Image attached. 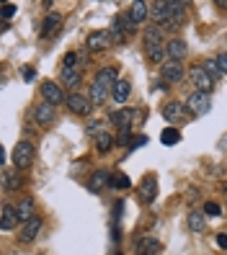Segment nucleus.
I'll list each match as a JSON object with an SVG mask.
<instances>
[{
    "label": "nucleus",
    "instance_id": "21",
    "mask_svg": "<svg viewBox=\"0 0 227 255\" xmlns=\"http://www.w3.org/2000/svg\"><path fill=\"white\" fill-rule=\"evenodd\" d=\"M137 253L140 255H158L160 253V243L155 237H142L137 243Z\"/></svg>",
    "mask_w": 227,
    "mask_h": 255
},
{
    "label": "nucleus",
    "instance_id": "4",
    "mask_svg": "<svg viewBox=\"0 0 227 255\" xmlns=\"http://www.w3.org/2000/svg\"><path fill=\"white\" fill-rule=\"evenodd\" d=\"M189 75H191V83L196 85V91H202V93H209L212 85H215V78H212V75H209L204 67H199V65L191 67Z\"/></svg>",
    "mask_w": 227,
    "mask_h": 255
},
{
    "label": "nucleus",
    "instance_id": "35",
    "mask_svg": "<svg viewBox=\"0 0 227 255\" xmlns=\"http://www.w3.org/2000/svg\"><path fill=\"white\" fill-rule=\"evenodd\" d=\"M21 72H23V80H34V67L31 65H26Z\"/></svg>",
    "mask_w": 227,
    "mask_h": 255
},
{
    "label": "nucleus",
    "instance_id": "26",
    "mask_svg": "<svg viewBox=\"0 0 227 255\" xmlns=\"http://www.w3.org/2000/svg\"><path fill=\"white\" fill-rule=\"evenodd\" d=\"M111 144H114V139H111V134H106V131H101V134H96V149L103 155V152H109L111 149Z\"/></svg>",
    "mask_w": 227,
    "mask_h": 255
},
{
    "label": "nucleus",
    "instance_id": "13",
    "mask_svg": "<svg viewBox=\"0 0 227 255\" xmlns=\"http://www.w3.org/2000/svg\"><path fill=\"white\" fill-rule=\"evenodd\" d=\"M150 16H153V21H155V26H158V28H160V26L165 28L173 13L168 10V5H165V3H155V5H153V10H150Z\"/></svg>",
    "mask_w": 227,
    "mask_h": 255
},
{
    "label": "nucleus",
    "instance_id": "11",
    "mask_svg": "<svg viewBox=\"0 0 227 255\" xmlns=\"http://www.w3.org/2000/svg\"><path fill=\"white\" fill-rule=\"evenodd\" d=\"M158 196V181H155V175H147L145 181L140 183V199L145 204H153Z\"/></svg>",
    "mask_w": 227,
    "mask_h": 255
},
{
    "label": "nucleus",
    "instance_id": "5",
    "mask_svg": "<svg viewBox=\"0 0 227 255\" xmlns=\"http://www.w3.org/2000/svg\"><path fill=\"white\" fill-rule=\"evenodd\" d=\"M41 96H44V101L47 103H52V106H57V103H62V101H67V96L62 93V88H59L54 80H44L41 83Z\"/></svg>",
    "mask_w": 227,
    "mask_h": 255
},
{
    "label": "nucleus",
    "instance_id": "28",
    "mask_svg": "<svg viewBox=\"0 0 227 255\" xmlns=\"http://www.w3.org/2000/svg\"><path fill=\"white\" fill-rule=\"evenodd\" d=\"M83 62H85V54H80V52H70V54H65L62 67H80Z\"/></svg>",
    "mask_w": 227,
    "mask_h": 255
},
{
    "label": "nucleus",
    "instance_id": "15",
    "mask_svg": "<svg viewBox=\"0 0 227 255\" xmlns=\"http://www.w3.org/2000/svg\"><path fill=\"white\" fill-rule=\"evenodd\" d=\"M132 119H134V111H132V109H116V111L111 114V122L119 127V131L129 129V127H132Z\"/></svg>",
    "mask_w": 227,
    "mask_h": 255
},
{
    "label": "nucleus",
    "instance_id": "30",
    "mask_svg": "<svg viewBox=\"0 0 227 255\" xmlns=\"http://www.w3.org/2000/svg\"><path fill=\"white\" fill-rule=\"evenodd\" d=\"M204 70L212 75V78H217V75H222V70H220V65H217V59H207V62H204Z\"/></svg>",
    "mask_w": 227,
    "mask_h": 255
},
{
    "label": "nucleus",
    "instance_id": "1",
    "mask_svg": "<svg viewBox=\"0 0 227 255\" xmlns=\"http://www.w3.org/2000/svg\"><path fill=\"white\" fill-rule=\"evenodd\" d=\"M119 83V78H116V70L114 67H106V70H101L98 75H96V80H93V85H90V103H103L106 101V96L109 93H114V85Z\"/></svg>",
    "mask_w": 227,
    "mask_h": 255
},
{
    "label": "nucleus",
    "instance_id": "23",
    "mask_svg": "<svg viewBox=\"0 0 227 255\" xmlns=\"http://www.w3.org/2000/svg\"><path fill=\"white\" fill-rule=\"evenodd\" d=\"M80 67H62V83L65 85H70V88H75L80 83Z\"/></svg>",
    "mask_w": 227,
    "mask_h": 255
},
{
    "label": "nucleus",
    "instance_id": "34",
    "mask_svg": "<svg viewBox=\"0 0 227 255\" xmlns=\"http://www.w3.org/2000/svg\"><path fill=\"white\" fill-rule=\"evenodd\" d=\"M217 65H220V70L227 75V52H222V54L217 57Z\"/></svg>",
    "mask_w": 227,
    "mask_h": 255
},
{
    "label": "nucleus",
    "instance_id": "14",
    "mask_svg": "<svg viewBox=\"0 0 227 255\" xmlns=\"http://www.w3.org/2000/svg\"><path fill=\"white\" fill-rule=\"evenodd\" d=\"M106 186H111V173H106V170H96L93 175H90V181H88V188L93 191V193L103 191Z\"/></svg>",
    "mask_w": 227,
    "mask_h": 255
},
{
    "label": "nucleus",
    "instance_id": "8",
    "mask_svg": "<svg viewBox=\"0 0 227 255\" xmlns=\"http://www.w3.org/2000/svg\"><path fill=\"white\" fill-rule=\"evenodd\" d=\"M163 80L165 83H178L184 80V65L176 62V59H168V62H163Z\"/></svg>",
    "mask_w": 227,
    "mask_h": 255
},
{
    "label": "nucleus",
    "instance_id": "37",
    "mask_svg": "<svg viewBox=\"0 0 227 255\" xmlns=\"http://www.w3.org/2000/svg\"><path fill=\"white\" fill-rule=\"evenodd\" d=\"M217 245L227 250V235H225V232H220V235H217Z\"/></svg>",
    "mask_w": 227,
    "mask_h": 255
},
{
    "label": "nucleus",
    "instance_id": "9",
    "mask_svg": "<svg viewBox=\"0 0 227 255\" xmlns=\"http://www.w3.org/2000/svg\"><path fill=\"white\" fill-rule=\"evenodd\" d=\"M16 214H18V222H31L34 217H36V204H34V199L31 196H23L21 201H18V206H16Z\"/></svg>",
    "mask_w": 227,
    "mask_h": 255
},
{
    "label": "nucleus",
    "instance_id": "7",
    "mask_svg": "<svg viewBox=\"0 0 227 255\" xmlns=\"http://www.w3.org/2000/svg\"><path fill=\"white\" fill-rule=\"evenodd\" d=\"M186 109H189L194 116H202V114L209 109V98H207V93H202V91L191 93V96L186 98Z\"/></svg>",
    "mask_w": 227,
    "mask_h": 255
},
{
    "label": "nucleus",
    "instance_id": "29",
    "mask_svg": "<svg viewBox=\"0 0 227 255\" xmlns=\"http://www.w3.org/2000/svg\"><path fill=\"white\" fill-rule=\"evenodd\" d=\"M111 186H114V188H129L132 181H129L124 173H116V175H111Z\"/></svg>",
    "mask_w": 227,
    "mask_h": 255
},
{
    "label": "nucleus",
    "instance_id": "20",
    "mask_svg": "<svg viewBox=\"0 0 227 255\" xmlns=\"http://www.w3.org/2000/svg\"><path fill=\"white\" fill-rule=\"evenodd\" d=\"M59 26H62V16H59V13H49V16L44 18V23H41V34L52 36L54 31H59Z\"/></svg>",
    "mask_w": 227,
    "mask_h": 255
},
{
    "label": "nucleus",
    "instance_id": "31",
    "mask_svg": "<svg viewBox=\"0 0 227 255\" xmlns=\"http://www.w3.org/2000/svg\"><path fill=\"white\" fill-rule=\"evenodd\" d=\"M16 10H18V8L13 5V3H5V5H3V10H0V13H3V18H13V16H16Z\"/></svg>",
    "mask_w": 227,
    "mask_h": 255
},
{
    "label": "nucleus",
    "instance_id": "36",
    "mask_svg": "<svg viewBox=\"0 0 227 255\" xmlns=\"http://www.w3.org/2000/svg\"><path fill=\"white\" fill-rule=\"evenodd\" d=\"M142 144H147V137H137V139H132L129 149H137V147H142Z\"/></svg>",
    "mask_w": 227,
    "mask_h": 255
},
{
    "label": "nucleus",
    "instance_id": "12",
    "mask_svg": "<svg viewBox=\"0 0 227 255\" xmlns=\"http://www.w3.org/2000/svg\"><path fill=\"white\" fill-rule=\"evenodd\" d=\"M34 119H36V122H39L41 127L52 124V122H54V106H52V103H47V101L39 103V106L34 109Z\"/></svg>",
    "mask_w": 227,
    "mask_h": 255
},
{
    "label": "nucleus",
    "instance_id": "25",
    "mask_svg": "<svg viewBox=\"0 0 227 255\" xmlns=\"http://www.w3.org/2000/svg\"><path fill=\"white\" fill-rule=\"evenodd\" d=\"M204 227H207V219H204L202 212L189 214V230H194V232H204Z\"/></svg>",
    "mask_w": 227,
    "mask_h": 255
},
{
    "label": "nucleus",
    "instance_id": "33",
    "mask_svg": "<svg viewBox=\"0 0 227 255\" xmlns=\"http://www.w3.org/2000/svg\"><path fill=\"white\" fill-rule=\"evenodd\" d=\"M129 139H132V134H129V129H122V131H119V137H116V142H119V144H132Z\"/></svg>",
    "mask_w": 227,
    "mask_h": 255
},
{
    "label": "nucleus",
    "instance_id": "10",
    "mask_svg": "<svg viewBox=\"0 0 227 255\" xmlns=\"http://www.w3.org/2000/svg\"><path fill=\"white\" fill-rule=\"evenodd\" d=\"M111 44V34L109 31H93L88 36V41H85V47H88V52H101V49H106Z\"/></svg>",
    "mask_w": 227,
    "mask_h": 255
},
{
    "label": "nucleus",
    "instance_id": "18",
    "mask_svg": "<svg viewBox=\"0 0 227 255\" xmlns=\"http://www.w3.org/2000/svg\"><path fill=\"white\" fill-rule=\"evenodd\" d=\"M165 52H168V57H171V59L181 62V59L186 57V41H181V39H171L168 44H165Z\"/></svg>",
    "mask_w": 227,
    "mask_h": 255
},
{
    "label": "nucleus",
    "instance_id": "16",
    "mask_svg": "<svg viewBox=\"0 0 227 255\" xmlns=\"http://www.w3.org/2000/svg\"><path fill=\"white\" fill-rule=\"evenodd\" d=\"M147 16H150V5H147V3H142V0L132 3V8H129V18H132V23H134V26H140Z\"/></svg>",
    "mask_w": 227,
    "mask_h": 255
},
{
    "label": "nucleus",
    "instance_id": "27",
    "mask_svg": "<svg viewBox=\"0 0 227 255\" xmlns=\"http://www.w3.org/2000/svg\"><path fill=\"white\" fill-rule=\"evenodd\" d=\"M178 129H173V127H168V129H163V134H160V142L163 144H168V147H173V144H178Z\"/></svg>",
    "mask_w": 227,
    "mask_h": 255
},
{
    "label": "nucleus",
    "instance_id": "6",
    "mask_svg": "<svg viewBox=\"0 0 227 255\" xmlns=\"http://www.w3.org/2000/svg\"><path fill=\"white\" fill-rule=\"evenodd\" d=\"M65 103H67V109H70L72 114H80V116L90 114V109H93V103H90V98H88L85 93H70Z\"/></svg>",
    "mask_w": 227,
    "mask_h": 255
},
{
    "label": "nucleus",
    "instance_id": "24",
    "mask_svg": "<svg viewBox=\"0 0 227 255\" xmlns=\"http://www.w3.org/2000/svg\"><path fill=\"white\" fill-rule=\"evenodd\" d=\"M129 91H132V85H129L127 80H119V83L114 85V93H111V96H114L119 103H124V101L129 98Z\"/></svg>",
    "mask_w": 227,
    "mask_h": 255
},
{
    "label": "nucleus",
    "instance_id": "22",
    "mask_svg": "<svg viewBox=\"0 0 227 255\" xmlns=\"http://www.w3.org/2000/svg\"><path fill=\"white\" fill-rule=\"evenodd\" d=\"M163 116L168 119V122H178V119L184 116V103H178V101L165 103V106H163Z\"/></svg>",
    "mask_w": 227,
    "mask_h": 255
},
{
    "label": "nucleus",
    "instance_id": "3",
    "mask_svg": "<svg viewBox=\"0 0 227 255\" xmlns=\"http://www.w3.org/2000/svg\"><path fill=\"white\" fill-rule=\"evenodd\" d=\"M31 162H34V144L31 142H18L13 147V165H16V170L31 168Z\"/></svg>",
    "mask_w": 227,
    "mask_h": 255
},
{
    "label": "nucleus",
    "instance_id": "17",
    "mask_svg": "<svg viewBox=\"0 0 227 255\" xmlns=\"http://www.w3.org/2000/svg\"><path fill=\"white\" fill-rule=\"evenodd\" d=\"M18 224V214H16V206H10V204H5L3 206V217H0V227H3V232H8V230H13Z\"/></svg>",
    "mask_w": 227,
    "mask_h": 255
},
{
    "label": "nucleus",
    "instance_id": "19",
    "mask_svg": "<svg viewBox=\"0 0 227 255\" xmlns=\"http://www.w3.org/2000/svg\"><path fill=\"white\" fill-rule=\"evenodd\" d=\"M39 230H41V217L36 214L31 222H26V224H23V230H21V240H23V243H31V240L39 235Z\"/></svg>",
    "mask_w": 227,
    "mask_h": 255
},
{
    "label": "nucleus",
    "instance_id": "32",
    "mask_svg": "<svg viewBox=\"0 0 227 255\" xmlns=\"http://www.w3.org/2000/svg\"><path fill=\"white\" fill-rule=\"evenodd\" d=\"M204 212H207V214H212V217H217V214L222 212V209H220L215 201H207V204H204Z\"/></svg>",
    "mask_w": 227,
    "mask_h": 255
},
{
    "label": "nucleus",
    "instance_id": "2",
    "mask_svg": "<svg viewBox=\"0 0 227 255\" xmlns=\"http://www.w3.org/2000/svg\"><path fill=\"white\" fill-rule=\"evenodd\" d=\"M142 41H145V49H147V57H150V62H168L165 59V47H163V28H158V26H150L147 31H145V36H142Z\"/></svg>",
    "mask_w": 227,
    "mask_h": 255
}]
</instances>
